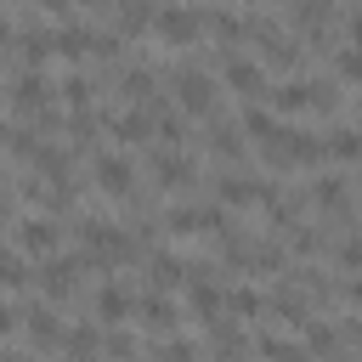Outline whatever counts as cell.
Returning a JSON list of instances; mask_svg holds the SVG:
<instances>
[{"label": "cell", "mask_w": 362, "mask_h": 362, "mask_svg": "<svg viewBox=\"0 0 362 362\" xmlns=\"http://www.w3.org/2000/svg\"><path fill=\"white\" fill-rule=\"evenodd\" d=\"M175 102H181L187 113H209V107H215V85H209V74L181 68V74H175Z\"/></svg>", "instance_id": "6da1fadb"}, {"label": "cell", "mask_w": 362, "mask_h": 362, "mask_svg": "<svg viewBox=\"0 0 362 362\" xmlns=\"http://www.w3.org/2000/svg\"><path fill=\"white\" fill-rule=\"evenodd\" d=\"M334 96L322 90V85H305V79H288V85H277L272 90V107L277 113H300V107H328Z\"/></svg>", "instance_id": "7a4b0ae2"}, {"label": "cell", "mask_w": 362, "mask_h": 362, "mask_svg": "<svg viewBox=\"0 0 362 362\" xmlns=\"http://www.w3.org/2000/svg\"><path fill=\"white\" fill-rule=\"evenodd\" d=\"M153 28H158L170 45H192V40H198V17H192V11H181V6L158 11V17H153Z\"/></svg>", "instance_id": "3957f363"}, {"label": "cell", "mask_w": 362, "mask_h": 362, "mask_svg": "<svg viewBox=\"0 0 362 362\" xmlns=\"http://www.w3.org/2000/svg\"><path fill=\"white\" fill-rule=\"evenodd\" d=\"M130 311H136V300H130L119 283H102V288H96V317H102V322H124Z\"/></svg>", "instance_id": "277c9868"}, {"label": "cell", "mask_w": 362, "mask_h": 362, "mask_svg": "<svg viewBox=\"0 0 362 362\" xmlns=\"http://www.w3.org/2000/svg\"><path fill=\"white\" fill-rule=\"evenodd\" d=\"M96 181H102V192H113V198H119V192H130L136 170H130L124 158H113V153H107V158H96Z\"/></svg>", "instance_id": "5b68a950"}, {"label": "cell", "mask_w": 362, "mask_h": 362, "mask_svg": "<svg viewBox=\"0 0 362 362\" xmlns=\"http://www.w3.org/2000/svg\"><path fill=\"white\" fill-rule=\"evenodd\" d=\"M209 226H221V215L215 209H170V232H209Z\"/></svg>", "instance_id": "8992f818"}, {"label": "cell", "mask_w": 362, "mask_h": 362, "mask_svg": "<svg viewBox=\"0 0 362 362\" xmlns=\"http://www.w3.org/2000/svg\"><path fill=\"white\" fill-rule=\"evenodd\" d=\"M11 102H17L23 113H40V107H45V79H40V74H23L17 90H11Z\"/></svg>", "instance_id": "52a82bcc"}, {"label": "cell", "mask_w": 362, "mask_h": 362, "mask_svg": "<svg viewBox=\"0 0 362 362\" xmlns=\"http://www.w3.org/2000/svg\"><path fill=\"white\" fill-rule=\"evenodd\" d=\"M153 175H158L164 187H181V181L192 175V164H187V158H175V153H158V158H153Z\"/></svg>", "instance_id": "ba28073f"}, {"label": "cell", "mask_w": 362, "mask_h": 362, "mask_svg": "<svg viewBox=\"0 0 362 362\" xmlns=\"http://www.w3.org/2000/svg\"><path fill=\"white\" fill-rule=\"evenodd\" d=\"M17 243H23V249H57V226H51V221H23Z\"/></svg>", "instance_id": "9c48e42d"}, {"label": "cell", "mask_w": 362, "mask_h": 362, "mask_svg": "<svg viewBox=\"0 0 362 362\" xmlns=\"http://www.w3.org/2000/svg\"><path fill=\"white\" fill-rule=\"evenodd\" d=\"M226 85H238V90H249V96H255V90H260V68H255V62H243V57H232V62H226Z\"/></svg>", "instance_id": "30bf717a"}, {"label": "cell", "mask_w": 362, "mask_h": 362, "mask_svg": "<svg viewBox=\"0 0 362 362\" xmlns=\"http://www.w3.org/2000/svg\"><path fill=\"white\" fill-rule=\"evenodd\" d=\"M322 147H328L334 158H362V130H334Z\"/></svg>", "instance_id": "8fae6325"}, {"label": "cell", "mask_w": 362, "mask_h": 362, "mask_svg": "<svg viewBox=\"0 0 362 362\" xmlns=\"http://www.w3.org/2000/svg\"><path fill=\"white\" fill-rule=\"evenodd\" d=\"M243 130H249V136H260V141H277V136H283V130H277V119H272V113H260V107H249V113H243Z\"/></svg>", "instance_id": "7c38bea8"}, {"label": "cell", "mask_w": 362, "mask_h": 362, "mask_svg": "<svg viewBox=\"0 0 362 362\" xmlns=\"http://www.w3.org/2000/svg\"><path fill=\"white\" fill-rule=\"evenodd\" d=\"M74 272H79L74 260H57V266H45V294H68V288H74Z\"/></svg>", "instance_id": "4fadbf2b"}, {"label": "cell", "mask_w": 362, "mask_h": 362, "mask_svg": "<svg viewBox=\"0 0 362 362\" xmlns=\"http://www.w3.org/2000/svg\"><path fill=\"white\" fill-rule=\"evenodd\" d=\"M141 317H147L153 328H170V322H175V305H170L164 294H147V300H141Z\"/></svg>", "instance_id": "5bb4252c"}, {"label": "cell", "mask_w": 362, "mask_h": 362, "mask_svg": "<svg viewBox=\"0 0 362 362\" xmlns=\"http://www.w3.org/2000/svg\"><path fill=\"white\" fill-rule=\"evenodd\" d=\"M28 334H34L40 345H51L62 328H57V317H51V311H28Z\"/></svg>", "instance_id": "9a60e30c"}, {"label": "cell", "mask_w": 362, "mask_h": 362, "mask_svg": "<svg viewBox=\"0 0 362 362\" xmlns=\"http://www.w3.org/2000/svg\"><path fill=\"white\" fill-rule=\"evenodd\" d=\"M266 362H305V351L288 339H266Z\"/></svg>", "instance_id": "2e32d148"}, {"label": "cell", "mask_w": 362, "mask_h": 362, "mask_svg": "<svg viewBox=\"0 0 362 362\" xmlns=\"http://www.w3.org/2000/svg\"><path fill=\"white\" fill-rule=\"evenodd\" d=\"M113 130H119V141H141V136H147V119H141V113H124Z\"/></svg>", "instance_id": "e0dca14e"}, {"label": "cell", "mask_w": 362, "mask_h": 362, "mask_svg": "<svg viewBox=\"0 0 362 362\" xmlns=\"http://www.w3.org/2000/svg\"><path fill=\"white\" fill-rule=\"evenodd\" d=\"M317 204H322V209H339V204H345V187H339L334 175H322V187H317Z\"/></svg>", "instance_id": "ac0fdd59"}, {"label": "cell", "mask_w": 362, "mask_h": 362, "mask_svg": "<svg viewBox=\"0 0 362 362\" xmlns=\"http://www.w3.org/2000/svg\"><path fill=\"white\" fill-rule=\"evenodd\" d=\"M221 192H226V204H255L260 198V187H249V181H226Z\"/></svg>", "instance_id": "d6986e66"}, {"label": "cell", "mask_w": 362, "mask_h": 362, "mask_svg": "<svg viewBox=\"0 0 362 362\" xmlns=\"http://www.w3.org/2000/svg\"><path fill=\"white\" fill-rule=\"evenodd\" d=\"M153 272H158V283H181V277H187V266H181V260H170V255H158V260H153Z\"/></svg>", "instance_id": "ffe728a7"}, {"label": "cell", "mask_w": 362, "mask_h": 362, "mask_svg": "<svg viewBox=\"0 0 362 362\" xmlns=\"http://www.w3.org/2000/svg\"><path fill=\"white\" fill-rule=\"evenodd\" d=\"M192 305H198V311H215V305H221V294H215L209 283H192Z\"/></svg>", "instance_id": "44dd1931"}, {"label": "cell", "mask_w": 362, "mask_h": 362, "mask_svg": "<svg viewBox=\"0 0 362 362\" xmlns=\"http://www.w3.org/2000/svg\"><path fill=\"white\" fill-rule=\"evenodd\" d=\"M0 283H6V288H17V283H23V266H17V255H0Z\"/></svg>", "instance_id": "7402d4cb"}, {"label": "cell", "mask_w": 362, "mask_h": 362, "mask_svg": "<svg viewBox=\"0 0 362 362\" xmlns=\"http://www.w3.org/2000/svg\"><path fill=\"white\" fill-rule=\"evenodd\" d=\"M339 74H351V79H362V51L351 45V51H339Z\"/></svg>", "instance_id": "603a6c76"}, {"label": "cell", "mask_w": 362, "mask_h": 362, "mask_svg": "<svg viewBox=\"0 0 362 362\" xmlns=\"http://www.w3.org/2000/svg\"><path fill=\"white\" fill-rule=\"evenodd\" d=\"M62 90H68V102H74V107H85V96H90V85H85V79H68Z\"/></svg>", "instance_id": "cb8c5ba5"}, {"label": "cell", "mask_w": 362, "mask_h": 362, "mask_svg": "<svg viewBox=\"0 0 362 362\" xmlns=\"http://www.w3.org/2000/svg\"><path fill=\"white\" fill-rule=\"evenodd\" d=\"M305 339H311V351H334V334L328 328H305Z\"/></svg>", "instance_id": "d4e9b609"}, {"label": "cell", "mask_w": 362, "mask_h": 362, "mask_svg": "<svg viewBox=\"0 0 362 362\" xmlns=\"http://www.w3.org/2000/svg\"><path fill=\"white\" fill-rule=\"evenodd\" d=\"M147 85H153L147 74H124V90H130V96H147Z\"/></svg>", "instance_id": "484cf974"}, {"label": "cell", "mask_w": 362, "mask_h": 362, "mask_svg": "<svg viewBox=\"0 0 362 362\" xmlns=\"http://www.w3.org/2000/svg\"><path fill=\"white\" fill-rule=\"evenodd\" d=\"M232 305H238V311H260V294H249V288H238V294H232Z\"/></svg>", "instance_id": "4316f807"}, {"label": "cell", "mask_w": 362, "mask_h": 362, "mask_svg": "<svg viewBox=\"0 0 362 362\" xmlns=\"http://www.w3.org/2000/svg\"><path fill=\"white\" fill-rule=\"evenodd\" d=\"M339 260H345V266H362V238H351V243L339 249Z\"/></svg>", "instance_id": "83f0119b"}, {"label": "cell", "mask_w": 362, "mask_h": 362, "mask_svg": "<svg viewBox=\"0 0 362 362\" xmlns=\"http://www.w3.org/2000/svg\"><path fill=\"white\" fill-rule=\"evenodd\" d=\"M345 28H351V45H356V51H362V11H356V17H351V23H345Z\"/></svg>", "instance_id": "f1b7e54d"}, {"label": "cell", "mask_w": 362, "mask_h": 362, "mask_svg": "<svg viewBox=\"0 0 362 362\" xmlns=\"http://www.w3.org/2000/svg\"><path fill=\"white\" fill-rule=\"evenodd\" d=\"M11 322H17V311H0V334H6V328H11Z\"/></svg>", "instance_id": "f546056e"}, {"label": "cell", "mask_w": 362, "mask_h": 362, "mask_svg": "<svg viewBox=\"0 0 362 362\" xmlns=\"http://www.w3.org/2000/svg\"><path fill=\"white\" fill-rule=\"evenodd\" d=\"M45 6H51V11H62V6H68V0H45Z\"/></svg>", "instance_id": "4dcf8cb0"}, {"label": "cell", "mask_w": 362, "mask_h": 362, "mask_svg": "<svg viewBox=\"0 0 362 362\" xmlns=\"http://www.w3.org/2000/svg\"><path fill=\"white\" fill-rule=\"evenodd\" d=\"M6 40H11V28H6V23H0V45H6Z\"/></svg>", "instance_id": "1f68e13d"}]
</instances>
